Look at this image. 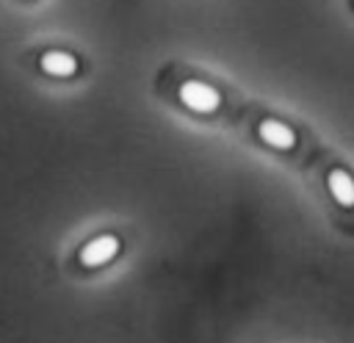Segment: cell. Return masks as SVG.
<instances>
[{"label":"cell","mask_w":354,"mask_h":343,"mask_svg":"<svg viewBox=\"0 0 354 343\" xmlns=\"http://www.w3.org/2000/svg\"><path fill=\"white\" fill-rule=\"evenodd\" d=\"M177 102L196 116H216L224 108V94L207 80L185 77L177 83Z\"/></svg>","instance_id":"cell-1"},{"label":"cell","mask_w":354,"mask_h":343,"mask_svg":"<svg viewBox=\"0 0 354 343\" xmlns=\"http://www.w3.org/2000/svg\"><path fill=\"white\" fill-rule=\"evenodd\" d=\"M119 254H122V238L116 232H97L77 246L75 266L83 271H100L108 268Z\"/></svg>","instance_id":"cell-2"},{"label":"cell","mask_w":354,"mask_h":343,"mask_svg":"<svg viewBox=\"0 0 354 343\" xmlns=\"http://www.w3.org/2000/svg\"><path fill=\"white\" fill-rule=\"evenodd\" d=\"M254 138L277 152H293L299 147V133L293 124H288L279 116H260L254 122Z\"/></svg>","instance_id":"cell-3"},{"label":"cell","mask_w":354,"mask_h":343,"mask_svg":"<svg viewBox=\"0 0 354 343\" xmlns=\"http://www.w3.org/2000/svg\"><path fill=\"white\" fill-rule=\"evenodd\" d=\"M324 188L329 194V199L340 207V210H354V174L346 166H332L324 172Z\"/></svg>","instance_id":"cell-4"},{"label":"cell","mask_w":354,"mask_h":343,"mask_svg":"<svg viewBox=\"0 0 354 343\" xmlns=\"http://www.w3.org/2000/svg\"><path fill=\"white\" fill-rule=\"evenodd\" d=\"M77 55H72L69 50H44L39 55V69L50 77H72L77 75Z\"/></svg>","instance_id":"cell-5"}]
</instances>
